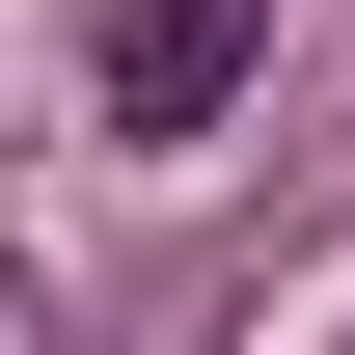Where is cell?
<instances>
[{
    "label": "cell",
    "instance_id": "cell-1",
    "mask_svg": "<svg viewBox=\"0 0 355 355\" xmlns=\"http://www.w3.org/2000/svg\"><path fill=\"white\" fill-rule=\"evenodd\" d=\"M83 83H110V137H219V110L273 83V0H110Z\"/></svg>",
    "mask_w": 355,
    "mask_h": 355
}]
</instances>
